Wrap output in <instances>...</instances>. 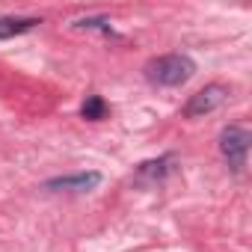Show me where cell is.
Instances as JSON below:
<instances>
[{"mask_svg": "<svg viewBox=\"0 0 252 252\" xmlns=\"http://www.w3.org/2000/svg\"><path fill=\"white\" fill-rule=\"evenodd\" d=\"M196 74V63L187 54H163L146 63V80L160 89H175L184 86Z\"/></svg>", "mask_w": 252, "mask_h": 252, "instance_id": "obj_1", "label": "cell"}, {"mask_svg": "<svg viewBox=\"0 0 252 252\" xmlns=\"http://www.w3.org/2000/svg\"><path fill=\"white\" fill-rule=\"evenodd\" d=\"M249 143H252V134L240 125H225L222 134H220V152L225 158V163L231 166V172H243L246 166V158H249Z\"/></svg>", "mask_w": 252, "mask_h": 252, "instance_id": "obj_2", "label": "cell"}, {"mask_svg": "<svg viewBox=\"0 0 252 252\" xmlns=\"http://www.w3.org/2000/svg\"><path fill=\"white\" fill-rule=\"evenodd\" d=\"M228 95H231V89H228L225 83H208L205 89H199L196 95H190V101L184 104L181 116H184V119H202V116L220 110V107L228 101Z\"/></svg>", "mask_w": 252, "mask_h": 252, "instance_id": "obj_3", "label": "cell"}, {"mask_svg": "<svg viewBox=\"0 0 252 252\" xmlns=\"http://www.w3.org/2000/svg\"><path fill=\"white\" fill-rule=\"evenodd\" d=\"M101 184V172H74V175H60L45 181V190L51 193H89Z\"/></svg>", "mask_w": 252, "mask_h": 252, "instance_id": "obj_4", "label": "cell"}, {"mask_svg": "<svg viewBox=\"0 0 252 252\" xmlns=\"http://www.w3.org/2000/svg\"><path fill=\"white\" fill-rule=\"evenodd\" d=\"M175 155H160V158H155V160H146V163H140L137 166V181L140 184H158V181H163L169 172H175Z\"/></svg>", "mask_w": 252, "mask_h": 252, "instance_id": "obj_5", "label": "cell"}, {"mask_svg": "<svg viewBox=\"0 0 252 252\" xmlns=\"http://www.w3.org/2000/svg\"><path fill=\"white\" fill-rule=\"evenodd\" d=\"M36 24H42L39 18H18V15H6L0 18V39H12L21 33H30Z\"/></svg>", "mask_w": 252, "mask_h": 252, "instance_id": "obj_6", "label": "cell"}, {"mask_svg": "<svg viewBox=\"0 0 252 252\" xmlns=\"http://www.w3.org/2000/svg\"><path fill=\"white\" fill-rule=\"evenodd\" d=\"M80 116L89 119V122H101V119L107 116V101H104L101 95H86V101H83V107H80Z\"/></svg>", "mask_w": 252, "mask_h": 252, "instance_id": "obj_7", "label": "cell"}, {"mask_svg": "<svg viewBox=\"0 0 252 252\" xmlns=\"http://www.w3.org/2000/svg\"><path fill=\"white\" fill-rule=\"evenodd\" d=\"M74 27H77V30H101V33H113V27H110L107 18H80Z\"/></svg>", "mask_w": 252, "mask_h": 252, "instance_id": "obj_8", "label": "cell"}]
</instances>
